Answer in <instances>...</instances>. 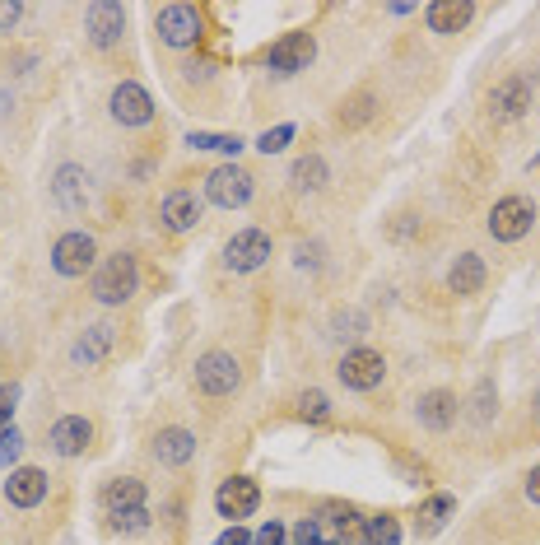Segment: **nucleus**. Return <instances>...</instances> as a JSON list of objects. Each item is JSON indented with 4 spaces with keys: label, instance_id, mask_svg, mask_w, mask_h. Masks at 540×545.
Segmentation results:
<instances>
[{
    "label": "nucleus",
    "instance_id": "nucleus-1",
    "mask_svg": "<svg viewBox=\"0 0 540 545\" xmlns=\"http://www.w3.org/2000/svg\"><path fill=\"white\" fill-rule=\"evenodd\" d=\"M135 285H140V266H135L131 252H112V257L94 271V280H89L94 299H98V303H108V308H117V303L131 299Z\"/></svg>",
    "mask_w": 540,
    "mask_h": 545
},
{
    "label": "nucleus",
    "instance_id": "nucleus-2",
    "mask_svg": "<svg viewBox=\"0 0 540 545\" xmlns=\"http://www.w3.org/2000/svg\"><path fill=\"white\" fill-rule=\"evenodd\" d=\"M205 201H215L219 210H243L252 201V173L238 164H219L205 173Z\"/></svg>",
    "mask_w": 540,
    "mask_h": 545
},
{
    "label": "nucleus",
    "instance_id": "nucleus-3",
    "mask_svg": "<svg viewBox=\"0 0 540 545\" xmlns=\"http://www.w3.org/2000/svg\"><path fill=\"white\" fill-rule=\"evenodd\" d=\"M238 382H243V368H238V359L229 350H210V355L196 359V387L205 396H233Z\"/></svg>",
    "mask_w": 540,
    "mask_h": 545
},
{
    "label": "nucleus",
    "instance_id": "nucleus-4",
    "mask_svg": "<svg viewBox=\"0 0 540 545\" xmlns=\"http://www.w3.org/2000/svg\"><path fill=\"white\" fill-rule=\"evenodd\" d=\"M94 257H98V243L84 229L61 233L52 247V271L66 275V280H80L84 271H94Z\"/></svg>",
    "mask_w": 540,
    "mask_h": 545
},
{
    "label": "nucleus",
    "instance_id": "nucleus-5",
    "mask_svg": "<svg viewBox=\"0 0 540 545\" xmlns=\"http://www.w3.org/2000/svg\"><path fill=\"white\" fill-rule=\"evenodd\" d=\"M270 261V233L266 229H238L224 243V266L238 275H252Z\"/></svg>",
    "mask_w": 540,
    "mask_h": 545
},
{
    "label": "nucleus",
    "instance_id": "nucleus-6",
    "mask_svg": "<svg viewBox=\"0 0 540 545\" xmlns=\"http://www.w3.org/2000/svg\"><path fill=\"white\" fill-rule=\"evenodd\" d=\"M340 382L350 387V392H373V387H382V378H387V359L378 355V350H364V345H354V350H345V359H340Z\"/></svg>",
    "mask_w": 540,
    "mask_h": 545
},
{
    "label": "nucleus",
    "instance_id": "nucleus-7",
    "mask_svg": "<svg viewBox=\"0 0 540 545\" xmlns=\"http://www.w3.org/2000/svg\"><path fill=\"white\" fill-rule=\"evenodd\" d=\"M531 94H536V75H508L489 94V117L494 122H513V117H522L531 108Z\"/></svg>",
    "mask_w": 540,
    "mask_h": 545
},
{
    "label": "nucleus",
    "instance_id": "nucleus-8",
    "mask_svg": "<svg viewBox=\"0 0 540 545\" xmlns=\"http://www.w3.org/2000/svg\"><path fill=\"white\" fill-rule=\"evenodd\" d=\"M531 219H536V210H531L527 196H503V201L489 210V233H494L499 243H517V238L531 233Z\"/></svg>",
    "mask_w": 540,
    "mask_h": 545
},
{
    "label": "nucleus",
    "instance_id": "nucleus-9",
    "mask_svg": "<svg viewBox=\"0 0 540 545\" xmlns=\"http://www.w3.org/2000/svg\"><path fill=\"white\" fill-rule=\"evenodd\" d=\"M312 56H317V42H312V33H284L280 42H270L266 66L275 70V75H298V70L312 66Z\"/></svg>",
    "mask_w": 540,
    "mask_h": 545
},
{
    "label": "nucleus",
    "instance_id": "nucleus-10",
    "mask_svg": "<svg viewBox=\"0 0 540 545\" xmlns=\"http://www.w3.org/2000/svg\"><path fill=\"white\" fill-rule=\"evenodd\" d=\"M154 28H159V38L168 47H191V42L201 38V10L196 5H163L154 14Z\"/></svg>",
    "mask_w": 540,
    "mask_h": 545
},
{
    "label": "nucleus",
    "instance_id": "nucleus-11",
    "mask_svg": "<svg viewBox=\"0 0 540 545\" xmlns=\"http://www.w3.org/2000/svg\"><path fill=\"white\" fill-rule=\"evenodd\" d=\"M108 112H112V122H122V126H149L154 122V98L135 80H122L108 98Z\"/></svg>",
    "mask_w": 540,
    "mask_h": 545
},
{
    "label": "nucleus",
    "instance_id": "nucleus-12",
    "mask_svg": "<svg viewBox=\"0 0 540 545\" xmlns=\"http://www.w3.org/2000/svg\"><path fill=\"white\" fill-rule=\"evenodd\" d=\"M257 504H261V490H257V480H247V476L224 480V485H219V494H215L219 518H229V522L252 518V513H257Z\"/></svg>",
    "mask_w": 540,
    "mask_h": 545
},
{
    "label": "nucleus",
    "instance_id": "nucleus-13",
    "mask_svg": "<svg viewBox=\"0 0 540 545\" xmlns=\"http://www.w3.org/2000/svg\"><path fill=\"white\" fill-rule=\"evenodd\" d=\"M5 499H10L14 508H38L42 499H47V471H38V466H19V471H10V480H5Z\"/></svg>",
    "mask_w": 540,
    "mask_h": 545
},
{
    "label": "nucleus",
    "instance_id": "nucleus-14",
    "mask_svg": "<svg viewBox=\"0 0 540 545\" xmlns=\"http://www.w3.org/2000/svg\"><path fill=\"white\" fill-rule=\"evenodd\" d=\"M159 219L168 233H187L196 229V219H201V196L196 191H168L159 205Z\"/></svg>",
    "mask_w": 540,
    "mask_h": 545
},
{
    "label": "nucleus",
    "instance_id": "nucleus-15",
    "mask_svg": "<svg viewBox=\"0 0 540 545\" xmlns=\"http://www.w3.org/2000/svg\"><path fill=\"white\" fill-rule=\"evenodd\" d=\"M122 33H126V10L122 5L94 0V5H89V42H94V47H112Z\"/></svg>",
    "mask_w": 540,
    "mask_h": 545
},
{
    "label": "nucleus",
    "instance_id": "nucleus-16",
    "mask_svg": "<svg viewBox=\"0 0 540 545\" xmlns=\"http://www.w3.org/2000/svg\"><path fill=\"white\" fill-rule=\"evenodd\" d=\"M112 345H117V331H112L108 322H94V327H84L80 341L70 345V359H75L80 368H94L112 355Z\"/></svg>",
    "mask_w": 540,
    "mask_h": 545
},
{
    "label": "nucleus",
    "instance_id": "nucleus-17",
    "mask_svg": "<svg viewBox=\"0 0 540 545\" xmlns=\"http://www.w3.org/2000/svg\"><path fill=\"white\" fill-rule=\"evenodd\" d=\"M457 410H461V401L452 392H443V387H433V392L419 396V424L433 429V434L452 429V424H457Z\"/></svg>",
    "mask_w": 540,
    "mask_h": 545
},
{
    "label": "nucleus",
    "instance_id": "nucleus-18",
    "mask_svg": "<svg viewBox=\"0 0 540 545\" xmlns=\"http://www.w3.org/2000/svg\"><path fill=\"white\" fill-rule=\"evenodd\" d=\"M89 438H94V424L84 420V415H66V420L52 424V452L56 457H80L89 448Z\"/></svg>",
    "mask_w": 540,
    "mask_h": 545
},
{
    "label": "nucleus",
    "instance_id": "nucleus-19",
    "mask_svg": "<svg viewBox=\"0 0 540 545\" xmlns=\"http://www.w3.org/2000/svg\"><path fill=\"white\" fill-rule=\"evenodd\" d=\"M52 196L61 210H84V201H89V178H84V168L66 164V168H56V182H52Z\"/></svg>",
    "mask_w": 540,
    "mask_h": 545
},
{
    "label": "nucleus",
    "instance_id": "nucleus-20",
    "mask_svg": "<svg viewBox=\"0 0 540 545\" xmlns=\"http://www.w3.org/2000/svg\"><path fill=\"white\" fill-rule=\"evenodd\" d=\"M154 457H159V466H187L196 457V434H187V429H159Z\"/></svg>",
    "mask_w": 540,
    "mask_h": 545
},
{
    "label": "nucleus",
    "instance_id": "nucleus-21",
    "mask_svg": "<svg viewBox=\"0 0 540 545\" xmlns=\"http://www.w3.org/2000/svg\"><path fill=\"white\" fill-rule=\"evenodd\" d=\"M485 257H475V252H461L452 261V271H447V289L452 294H480L485 289Z\"/></svg>",
    "mask_w": 540,
    "mask_h": 545
},
{
    "label": "nucleus",
    "instance_id": "nucleus-22",
    "mask_svg": "<svg viewBox=\"0 0 540 545\" xmlns=\"http://www.w3.org/2000/svg\"><path fill=\"white\" fill-rule=\"evenodd\" d=\"M475 5L471 0H433L429 5V28L433 33H461V28L471 24Z\"/></svg>",
    "mask_w": 540,
    "mask_h": 545
},
{
    "label": "nucleus",
    "instance_id": "nucleus-23",
    "mask_svg": "<svg viewBox=\"0 0 540 545\" xmlns=\"http://www.w3.org/2000/svg\"><path fill=\"white\" fill-rule=\"evenodd\" d=\"M103 508L112 513H126V508H145V485L135 476H122V480H108V490H103Z\"/></svg>",
    "mask_w": 540,
    "mask_h": 545
},
{
    "label": "nucleus",
    "instance_id": "nucleus-24",
    "mask_svg": "<svg viewBox=\"0 0 540 545\" xmlns=\"http://www.w3.org/2000/svg\"><path fill=\"white\" fill-rule=\"evenodd\" d=\"M452 513H457V499H452V494H433L429 504L419 508V522H415V532H419V536H433V532H443V527H447V518H452Z\"/></svg>",
    "mask_w": 540,
    "mask_h": 545
},
{
    "label": "nucleus",
    "instance_id": "nucleus-25",
    "mask_svg": "<svg viewBox=\"0 0 540 545\" xmlns=\"http://www.w3.org/2000/svg\"><path fill=\"white\" fill-rule=\"evenodd\" d=\"M326 178H331V173H326V159H322V154H303V159L294 164V173H289L294 191H322Z\"/></svg>",
    "mask_w": 540,
    "mask_h": 545
},
{
    "label": "nucleus",
    "instance_id": "nucleus-26",
    "mask_svg": "<svg viewBox=\"0 0 540 545\" xmlns=\"http://www.w3.org/2000/svg\"><path fill=\"white\" fill-rule=\"evenodd\" d=\"M331 336L336 341H364L368 336V317L359 313V308H336V317H331Z\"/></svg>",
    "mask_w": 540,
    "mask_h": 545
},
{
    "label": "nucleus",
    "instance_id": "nucleus-27",
    "mask_svg": "<svg viewBox=\"0 0 540 545\" xmlns=\"http://www.w3.org/2000/svg\"><path fill=\"white\" fill-rule=\"evenodd\" d=\"M187 145L191 150H215V154H238L243 150V140L238 136H210V131H191Z\"/></svg>",
    "mask_w": 540,
    "mask_h": 545
},
{
    "label": "nucleus",
    "instance_id": "nucleus-28",
    "mask_svg": "<svg viewBox=\"0 0 540 545\" xmlns=\"http://www.w3.org/2000/svg\"><path fill=\"white\" fill-rule=\"evenodd\" d=\"M494 410H499V392H494V382H480V387H475V401H471V420L489 424Z\"/></svg>",
    "mask_w": 540,
    "mask_h": 545
},
{
    "label": "nucleus",
    "instance_id": "nucleus-29",
    "mask_svg": "<svg viewBox=\"0 0 540 545\" xmlns=\"http://www.w3.org/2000/svg\"><path fill=\"white\" fill-rule=\"evenodd\" d=\"M368 545H401V527H396V518H368Z\"/></svg>",
    "mask_w": 540,
    "mask_h": 545
},
{
    "label": "nucleus",
    "instance_id": "nucleus-30",
    "mask_svg": "<svg viewBox=\"0 0 540 545\" xmlns=\"http://www.w3.org/2000/svg\"><path fill=\"white\" fill-rule=\"evenodd\" d=\"M289 140H294V126L284 122V126H275V131H266V136L257 140V150H261V154H280Z\"/></svg>",
    "mask_w": 540,
    "mask_h": 545
},
{
    "label": "nucleus",
    "instance_id": "nucleus-31",
    "mask_svg": "<svg viewBox=\"0 0 540 545\" xmlns=\"http://www.w3.org/2000/svg\"><path fill=\"white\" fill-rule=\"evenodd\" d=\"M19 452H24V438H19V429H0V471H5V466L14 462V457H19Z\"/></svg>",
    "mask_w": 540,
    "mask_h": 545
},
{
    "label": "nucleus",
    "instance_id": "nucleus-32",
    "mask_svg": "<svg viewBox=\"0 0 540 545\" xmlns=\"http://www.w3.org/2000/svg\"><path fill=\"white\" fill-rule=\"evenodd\" d=\"M112 527H117V532H145V527H149V513H145V508H126V513H112Z\"/></svg>",
    "mask_w": 540,
    "mask_h": 545
},
{
    "label": "nucleus",
    "instance_id": "nucleus-33",
    "mask_svg": "<svg viewBox=\"0 0 540 545\" xmlns=\"http://www.w3.org/2000/svg\"><path fill=\"white\" fill-rule=\"evenodd\" d=\"M368 117H373V98H368V94H359V98H354V103H350V112H340V122H345V126H364Z\"/></svg>",
    "mask_w": 540,
    "mask_h": 545
},
{
    "label": "nucleus",
    "instance_id": "nucleus-34",
    "mask_svg": "<svg viewBox=\"0 0 540 545\" xmlns=\"http://www.w3.org/2000/svg\"><path fill=\"white\" fill-rule=\"evenodd\" d=\"M298 406H303V415H308V420H326V415H331V401H326L322 392H303V401H298Z\"/></svg>",
    "mask_w": 540,
    "mask_h": 545
},
{
    "label": "nucleus",
    "instance_id": "nucleus-35",
    "mask_svg": "<svg viewBox=\"0 0 540 545\" xmlns=\"http://www.w3.org/2000/svg\"><path fill=\"white\" fill-rule=\"evenodd\" d=\"M284 522H266V527H261L257 536H252V545H284Z\"/></svg>",
    "mask_w": 540,
    "mask_h": 545
},
{
    "label": "nucleus",
    "instance_id": "nucleus-36",
    "mask_svg": "<svg viewBox=\"0 0 540 545\" xmlns=\"http://www.w3.org/2000/svg\"><path fill=\"white\" fill-rule=\"evenodd\" d=\"M294 261L303 266V271H317V266H322V247H317V243H303V247L294 252Z\"/></svg>",
    "mask_w": 540,
    "mask_h": 545
},
{
    "label": "nucleus",
    "instance_id": "nucleus-37",
    "mask_svg": "<svg viewBox=\"0 0 540 545\" xmlns=\"http://www.w3.org/2000/svg\"><path fill=\"white\" fill-rule=\"evenodd\" d=\"M19 19H24V5H14V0H0V33H10Z\"/></svg>",
    "mask_w": 540,
    "mask_h": 545
},
{
    "label": "nucleus",
    "instance_id": "nucleus-38",
    "mask_svg": "<svg viewBox=\"0 0 540 545\" xmlns=\"http://www.w3.org/2000/svg\"><path fill=\"white\" fill-rule=\"evenodd\" d=\"M219 545H252V536H247V532H243V527H238V522H233L229 532L219 536Z\"/></svg>",
    "mask_w": 540,
    "mask_h": 545
},
{
    "label": "nucleus",
    "instance_id": "nucleus-39",
    "mask_svg": "<svg viewBox=\"0 0 540 545\" xmlns=\"http://www.w3.org/2000/svg\"><path fill=\"white\" fill-rule=\"evenodd\" d=\"M527 499L540 504V466H531V476H527Z\"/></svg>",
    "mask_w": 540,
    "mask_h": 545
},
{
    "label": "nucleus",
    "instance_id": "nucleus-40",
    "mask_svg": "<svg viewBox=\"0 0 540 545\" xmlns=\"http://www.w3.org/2000/svg\"><path fill=\"white\" fill-rule=\"evenodd\" d=\"M210 61H187V80H205V75H210Z\"/></svg>",
    "mask_w": 540,
    "mask_h": 545
},
{
    "label": "nucleus",
    "instance_id": "nucleus-41",
    "mask_svg": "<svg viewBox=\"0 0 540 545\" xmlns=\"http://www.w3.org/2000/svg\"><path fill=\"white\" fill-rule=\"evenodd\" d=\"M536 424H540V392H536Z\"/></svg>",
    "mask_w": 540,
    "mask_h": 545
}]
</instances>
